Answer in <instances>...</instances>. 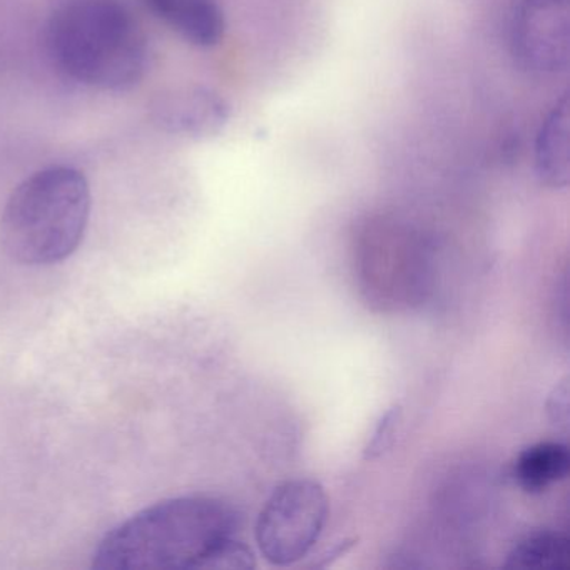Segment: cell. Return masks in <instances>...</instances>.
<instances>
[{"label":"cell","mask_w":570,"mask_h":570,"mask_svg":"<svg viewBox=\"0 0 570 570\" xmlns=\"http://www.w3.org/2000/svg\"><path fill=\"white\" fill-rule=\"evenodd\" d=\"M235 533L236 515L228 503L215 497H175L139 510L109 530L92 553V567L203 569L213 550Z\"/></svg>","instance_id":"1"},{"label":"cell","mask_w":570,"mask_h":570,"mask_svg":"<svg viewBox=\"0 0 570 570\" xmlns=\"http://www.w3.org/2000/svg\"><path fill=\"white\" fill-rule=\"evenodd\" d=\"M46 49L62 76L99 91H129L148 69L145 32L121 0H65L46 26Z\"/></svg>","instance_id":"2"},{"label":"cell","mask_w":570,"mask_h":570,"mask_svg":"<svg viewBox=\"0 0 570 570\" xmlns=\"http://www.w3.org/2000/svg\"><path fill=\"white\" fill-rule=\"evenodd\" d=\"M91 216L85 173L58 165L28 176L0 216V245L26 266H51L75 255Z\"/></svg>","instance_id":"3"},{"label":"cell","mask_w":570,"mask_h":570,"mask_svg":"<svg viewBox=\"0 0 570 570\" xmlns=\"http://www.w3.org/2000/svg\"><path fill=\"white\" fill-rule=\"evenodd\" d=\"M360 292L380 312L419 303L429 279V246L419 228L395 215L368 216L353 238Z\"/></svg>","instance_id":"4"},{"label":"cell","mask_w":570,"mask_h":570,"mask_svg":"<svg viewBox=\"0 0 570 570\" xmlns=\"http://www.w3.org/2000/svg\"><path fill=\"white\" fill-rule=\"evenodd\" d=\"M330 503L322 483L295 479L276 487L256 523V542L273 566L286 567L308 556L325 529Z\"/></svg>","instance_id":"5"},{"label":"cell","mask_w":570,"mask_h":570,"mask_svg":"<svg viewBox=\"0 0 570 570\" xmlns=\"http://www.w3.org/2000/svg\"><path fill=\"white\" fill-rule=\"evenodd\" d=\"M569 0H519L510 26V49L520 69L549 78L569 62Z\"/></svg>","instance_id":"6"},{"label":"cell","mask_w":570,"mask_h":570,"mask_svg":"<svg viewBox=\"0 0 570 570\" xmlns=\"http://www.w3.org/2000/svg\"><path fill=\"white\" fill-rule=\"evenodd\" d=\"M153 125L181 138H215L228 125L232 108L219 92L205 86H186L163 92L149 109Z\"/></svg>","instance_id":"7"},{"label":"cell","mask_w":570,"mask_h":570,"mask_svg":"<svg viewBox=\"0 0 570 570\" xmlns=\"http://www.w3.org/2000/svg\"><path fill=\"white\" fill-rule=\"evenodd\" d=\"M149 11L199 49L222 45L226 18L218 0H145Z\"/></svg>","instance_id":"8"},{"label":"cell","mask_w":570,"mask_h":570,"mask_svg":"<svg viewBox=\"0 0 570 570\" xmlns=\"http://www.w3.org/2000/svg\"><path fill=\"white\" fill-rule=\"evenodd\" d=\"M533 165L547 188L563 189L570 179L569 96L553 102L537 131Z\"/></svg>","instance_id":"9"},{"label":"cell","mask_w":570,"mask_h":570,"mask_svg":"<svg viewBox=\"0 0 570 570\" xmlns=\"http://www.w3.org/2000/svg\"><path fill=\"white\" fill-rule=\"evenodd\" d=\"M570 453L560 442H540L527 446L512 465V476L529 493L546 492L569 475Z\"/></svg>","instance_id":"10"},{"label":"cell","mask_w":570,"mask_h":570,"mask_svg":"<svg viewBox=\"0 0 570 570\" xmlns=\"http://www.w3.org/2000/svg\"><path fill=\"white\" fill-rule=\"evenodd\" d=\"M570 566V540L557 530H535L522 537L510 550L505 567L530 570H567Z\"/></svg>","instance_id":"11"},{"label":"cell","mask_w":570,"mask_h":570,"mask_svg":"<svg viewBox=\"0 0 570 570\" xmlns=\"http://www.w3.org/2000/svg\"><path fill=\"white\" fill-rule=\"evenodd\" d=\"M256 560L252 549L242 540L232 537L213 550L203 569H255Z\"/></svg>","instance_id":"12"},{"label":"cell","mask_w":570,"mask_h":570,"mask_svg":"<svg viewBox=\"0 0 570 570\" xmlns=\"http://www.w3.org/2000/svg\"><path fill=\"white\" fill-rule=\"evenodd\" d=\"M400 420H402V409L400 405L390 406L376 423L373 430L372 439L366 443L363 456L366 460L379 459L383 453L389 452L395 443L396 432H399Z\"/></svg>","instance_id":"13"},{"label":"cell","mask_w":570,"mask_h":570,"mask_svg":"<svg viewBox=\"0 0 570 570\" xmlns=\"http://www.w3.org/2000/svg\"><path fill=\"white\" fill-rule=\"evenodd\" d=\"M549 415L557 425H567L569 422V389L566 382L553 389L549 399Z\"/></svg>","instance_id":"14"},{"label":"cell","mask_w":570,"mask_h":570,"mask_svg":"<svg viewBox=\"0 0 570 570\" xmlns=\"http://www.w3.org/2000/svg\"><path fill=\"white\" fill-rule=\"evenodd\" d=\"M356 543H358V539H355V537H352V539L340 540V542L335 543L332 549H328L325 553H322V556L318 557V560H315L312 566L322 567V569H325V567H330L332 563H335L336 560L345 557L346 553H348L350 550L356 546Z\"/></svg>","instance_id":"15"}]
</instances>
